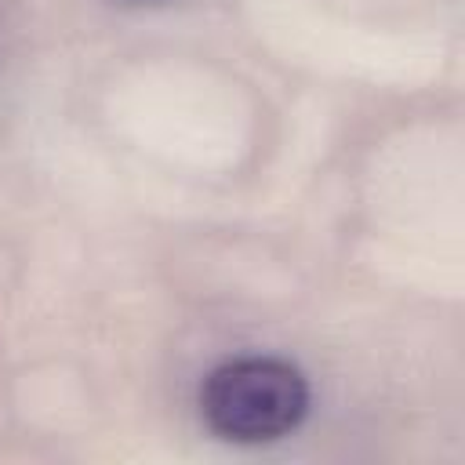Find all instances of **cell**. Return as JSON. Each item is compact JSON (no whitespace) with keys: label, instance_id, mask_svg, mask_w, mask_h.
Returning <instances> with one entry per match:
<instances>
[{"label":"cell","instance_id":"obj_1","mask_svg":"<svg viewBox=\"0 0 465 465\" xmlns=\"http://www.w3.org/2000/svg\"><path fill=\"white\" fill-rule=\"evenodd\" d=\"M200 407L218 436L258 443L291 432L305 418L309 389L291 363L247 356L211 371L200 392Z\"/></svg>","mask_w":465,"mask_h":465}]
</instances>
